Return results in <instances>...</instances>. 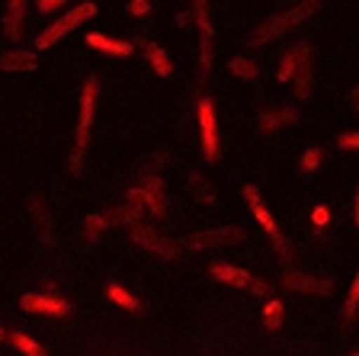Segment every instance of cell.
<instances>
[{"label":"cell","mask_w":359,"mask_h":356,"mask_svg":"<svg viewBox=\"0 0 359 356\" xmlns=\"http://www.w3.org/2000/svg\"><path fill=\"white\" fill-rule=\"evenodd\" d=\"M103 225H106V218H103V216H93V218H87V237H90V241L97 237V231L103 228Z\"/></svg>","instance_id":"cell-27"},{"label":"cell","mask_w":359,"mask_h":356,"mask_svg":"<svg viewBox=\"0 0 359 356\" xmlns=\"http://www.w3.org/2000/svg\"><path fill=\"white\" fill-rule=\"evenodd\" d=\"M299 87H295V93H299V100H305L308 93H311V55H308L305 61L299 65Z\"/></svg>","instance_id":"cell-20"},{"label":"cell","mask_w":359,"mask_h":356,"mask_svg":"<svg viewBox=\"0 0 359 356\" xmlns=\"http://www.w3.org/2000/svg\"><path fill=\"white\" fill-rule=\"evenodd\" d=\"M279 315H283V302L266 305V327H279Z\"/></svg>","instance_id":"cell-25"},{"label":"cell","mask_w":359,"mask_h":356,"mask_svg":"<svg viewBox=\"0 0 359 356\" xmlns=\"http://www.w3.org/2000/svg\"><path fill=\"white\" fill-rule=\"evenodd\" d=\"M212 276H215L218 282H231V286H238V289H247V292H257V296H266L269 286L263 279H257V276H250L247 270H238L231 267V263H212Z\"/></svg>","instance_id":"cell-5"},{"label":"cell","mask_w":359,"mask_h":356,"mask_svg":"<svg viewBox=\"0 0 359 356\" xmlns=\"http://www.w3.org/2000/svg\"><path fill=\"white\" fill-rule=\"evenodd\" d=\"M356 312H359V273H356V279H353V286H350V296H346V308H344L346 324L356 318Z\"/></svg>","instance_id":"cell-22"},{"label":"cell","mask_w":359,"mask_h":356,"mask_svg":"<svg viewBox=\"0 0 359 356\" xmlns=\"http://www.w3.org/2000/svg\"><path fill=\"white\" fill-rule=\"evenodd\" d=\"M32 218H36V228H39V237H42V244H52L55 241V218L48 212L42 199H32Z\"/></svg>","instance_id":"cell-14"},{"label":"cell","mask_w":359,"mask_h":356,"mask_svg":"<svg viewBox=\"0 0 359 356\" xmlns=\"http://www.w3.org/2000/svg\"><path fill=\"white\" fill-rule=\"evenodd\" d=\"M90 16H97V4L93 0H87V4H77L74 10H67V13H61L58 20L48 26V29L42 32V36H36V48H52L55 42H61V39L67 36V32H74L81 22H87Z\"/></svg>","instance_id":"cell-3"},{"label":"cell","mask_w":359,"mask_h":356,"mask_svg":"<svg viewBox=\"0 0 359 356\" xmlns=\"http://www.w3.org/2000/svg\"><path fill=\"white\" fill-rule=\"evenodd\" d=\"M106 296H109L116 305H122V308H128V312H138V298H135V296H128V292L122 289V286H116V282H112V286H106Z\"/></svg>","instance_id":"cell-19"},{"label":"cell","mask_w":359,"mask_h":356,"mask_svg":"<svg viewBox=\"0 0 359 356\" xmlns=\"http://www.w3.org/2000/svg\"><path fill=\"white\" fill-rule=\"evenodd\" d=\"M20 308H22V312L55 315V318H61V315H67V308H71V305H67L65 298H55V296H39V292H29V296H22V298H20Z\"/></svg>","instance_id":"cell-9"},{"label":"cell","mask_w":359,"mask_h":356,"mask_svg":"<svg viewBox=\"0 0 359 356\" xmlns=\"http://www.w3.org/2000/svg\"><path fill=\"white\" fill-rule=\"evenodd\" d=\"M308 55H311V48H308V45H295V48H292V52L283 58V65H279V74H276L279 81L285 84V81H292V77L299 74V65L308 58Z\"/></svg>","instance_id":"cell-15"},{"label":"cell","mask_w":359,"mask_h":356,"mask_svg":"<svg viewBox=\"0 0 359 356\" xmlns=\"http://www.w3.org/2000/svg\"><path fill=\"white\" fill-rule=\"evenodd\" d=\"M241 193H244V199H247V206H250V212L257 216V222H260V228L266 231L269 237H279V228H276V218L269 216V209L263 206V199H260V193H257V186H241Z\"/></svg>","instance_id":"cell-11"},{"label":"cell","mask_w":359,"mask_h":356,"mask_svg":"<svg viewBox=\"0 0 359 356\" xmlns=\"http://www.w3.org/2000/svg\"><path fill=\"white\" fill-rule=\"evenodd\" d=\"M87 45L97 48V52H106V55H132V42H116V39L103 36V32H90Z\"/></svg>","instance_id":"cell-16"},{"label":"cell","mask_w":359,"mask_h":356,"mask_svg":"<svg viewBox=\"0 0 359 356\" xmlns=\"http://www.w3.org/2000/svg\"><path fill=\"white\" fill-rule=\"evenodd\" d=\"M22 16H26V0H7V13H4V32H7V39L22 36Z\"/></svg>","instance_id":"cell-13"},{"label":"cell","mask_w":359,"mask_h":356,"mask_svg":"<svg viewBox=\"0 0 359 356\" xmlns=\"http://www.w3.org/2000/svg\"><path fill=\"white\" fill-rule=\"evenodd\" d=\"M353 218H356V228H359V190H356V202H353Z\"/></svg>","instance_id":"cell-33"},{"label":"cell","mask_w":359,"mask_h":356,"mask_svg":"<svg viewBox=\"0 0 359 356\" xmlns=\"http://www.w3.org/2000/svg\"><path fill=\"white\" fill-rule=\"evenodd\" d=\"M189 22H193V13H180L177 16V26H189Z\"/></svg>","instance_id":"cell-32"},{"label":"cell","mask_w":359,"mask_h":356,"mask_svg":"<svg viewBox=\"0 0 359 356\" xmlns=\"http://www.w3.org/2000/svg\"><path fill=\"white\" fill-rule=\"evenodd\" d=\"M128 237H132L138 247L154 251V253H161V257H173V253H177V244H170L164 235H157V231L144 228V225H132V228H128Z\"/></svg>","instance_id":"cell-7"},{"label":"cell","mask_w":359,"mask_h":356,"mask_svg":"<svg viewBox=\"0 0 359 356\" xmlns=\"http://www.w3.org/2000/svg\"><path fill=\"white\" fill-rule=\"evenodd\" d=\"M337 145L344 151H353V148H359V132H344L340 138H337Z\"/></svg>","instance_id":"cell-26"},{"label":"cell","mask_w":359,"mask_h":356,"mask_svg":"<svg viewBox=\"0 0 359 356\" xmlns=\"http://www.w3.org/2000/svg\"><path fill=\"white\" fill-rule=\"evenodd\" d=\"M283 286L292 292H308V296H330V279H318V276H305V273H285Z\"/></svg>","instance_id":"cell-10"},{"label":"cell","mask_w":359,"mask_h":356,"mask_svg":"<svg viewBox=\"0 0 359 356\" xmlns=\"http://www.w3.org/2000/svg\"><path fill=\"white\" fill-rule=\"evenodd\" d=\"M196 22H199V32H202V52H199V71L209 74L212 67V26H209V0H196V10H193Z\"/></svg>","instance_id":"cell-8"},{"label":"cell","mask_w":359,"mask_h":356,"mask_svg":"<svg viewBox=\"0 0 359 356\" xmlns=\"http://www.w3.org/2000/svg\"><path fill=\"white\" fill-rule=\"evenodd\" d=\"M65 0H39V13H52V10H58Z\"/></svg>","instance_id":"cell-29"},{"label":"cell","mask_w":359,"mask_h":356,"mask_svg":"<svg viewBox=\"0 0 359 356\" xmlns=\"http://www.w3.org/2000/svg\"><path fill=\"white\" fill-rule=\"evenodd\" d=\"M314 225H324V222H327V218H330V212H327V209H324V206H318V209H314Z\"/></svg>","instance_id":"cell-30"},{"label":"cell","mask_w":359,"mask_h":356,"mask_svg":"<svg viewBox=\"0 0 359 356\" xmlns=\"http://www.w3.org/2000/svg\"><path fill=\"white\" fill-rule=\"evenodd\" d=\"M135 196H138V199H142L157 218L167 216V202H164V193H161V183H157V180H148L142 190H135Z\"/></svg>","instance_id":"cell-12"},{"label":"cell","mask_w":359,"mask_h":356,"mask_svg":"<svg viewBox=\"0 0 359 356\" xmlns=\"http://www.w3.org/2000/svg\"><path fill=\"white\" fill-rule=\"evenodd\" d=\"M148 10H151L148 0H132V4H128V13H132V16H144Z\"/></svg>","instance_id":"cell-28"},{"label":"cell","mask_w":359,"mask_h":356,"mask_svg":"<svg viewBox=\"0 0 359 356\" xmlns=\"http://www.w3.org/2000/svg\"><path fill=\"white\" fill-rule=\"evenodd\" d=\"M318 7H321V0H302L299 7L285 10V13H279V16H269L263 26H257V29H254V36H250V42H247V45H266L269 39L283 36V32H289L292 26L305 22Z\"/></svg>","instance_id":"cell-2"},{"label":"cell","mask_w":359,"mask_h":356,"mask_svg":"<svg viewBox=\"0 0 359 356\" xmlns=\"http://www.w3.org/2000/svg\"><path fill=\"white\" fill-rule=\"evenodd\" d=\"M231 71H234L238 77H244V81H257V67L250 65L247 58H234V61H231Z\"/></svg>","instance_id":"cell-23"},{"label":"cell","mask_w":359,"mask_h":356,"mask_svg":"<svg viewBox=\"0 0 359 356\" xmlns=\"http://www.w3.org/2000/svg\"><path fill=\"white\" fill-rule=\"evenodd\" d=\"M199 138H202V151L209 161L218 157V126H215V110L212 100H199Z\"/></svg>","instance_id":"cell-6"},{"label":"cell","mask_w":359,"mask_h":356,"mask_svg":"<svg viewBox=\"0 0 359 356\" xmlns=\"http://www.w3.org/2000/svg\"><path fill=\"white\" fill-rule=\"evenodd\" d=\"M144 58H148V65H151V71H154L157 77H170V71H173V65H170V58H167V52L161 48V45H144Z\"/></svg>","instance_id":"cell-18"},{"label":"cell","mask_w":359,"mask_h":356,"mask_svg":"<svg viewBox=\"0 0 359 356\" xmlns=\"http://www.w3.org/2000/svg\"><path fill=\"white\" fill-rule=\"evenodd\" d=\"M244 241V231L238 225H224V228H209V231H196V235H187L180 241V247L187 251H205V247H228Z\"/></svg>","instance_id":"cell-4"},{"label":"cell","mask_w":359,"mask_h":356,"mask_svg":"<svg viewBox=\"0 0 359 356\" xmlns=\"http://www.w3.org/2000/svg\"><path fill=\"white\" fill-rule=\"evenodd\" d=\"M10 343H13L20 353H29V356H42L45 353L42 343H36L32 337H26V334H13V337H10Z\"/></svg>","instance_id":"cell-21"},{"label":"cell","mask_w":359,"mask_h":356,"mask_svg":"<svg viewBox=\"0 0 359 356\" xmlns=\"http://www.w3.org/2000/svg\"><path fill=\"white\" fill-rule=\"evenodd\" d=\"M93 110H97V77H90L81 93V116H77V128H74V148H71V161H67L74 173L83 167V151H87L90 128H93Z\"/></svg>","instance_id":"cell-1"},{"label":"cell","mask_w":359,"mask_h":356,"mask_svg":"<svg viewBox=\"0 0 359 356\" xmlns=\"http://www.w3.org/2000/svg\"><path fill=\"white\" fill-rule=\"evenodd\" d=\"M39 61L32 52H4L0 55V71H36Z\"/></svg>","instance_id":"cell-17"},{"label":"cell","mask_w":359,"mask_h":356,"mask_svg":"<svg viewBox=\"0 0 359 356\" xmlns=\"http://www.w3.org/2000/svg\"><path fill=\"white\" fill-rule=\"evenodd\" d=\"M350 106L359 112V87H353V90H350Z\"/></svg>","instance_id":"cell-31"},{"label":"cell","mask_w":359,"mask_h":356,"mask_svg":"<svg viewBox=\"0 0 359 356\" xmlns=\"http://www.w3.org/2000/svg\"><path fill=\"white\" fill-rule=\"evenodd\" d=\"M321 161H324V151L321 148H308L305 154H302V167H305V171H318V167H321Z\"/></svg>","instance_id":"cell-24"}]
</instances>
